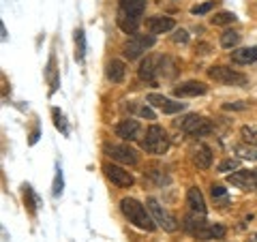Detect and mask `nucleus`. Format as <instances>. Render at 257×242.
Segmentation results:
<instances>
[{"label": "nucleus", "mask_w": 257, "mask_h": 242, "mask_svg": "<svg viewBox=\"0 0 257 242\" xmlns=\"http://www.w3.org/2000/svg\"><path fill=\"white\" fill-rule=\"evenodd\" d=\"M204 223H208V221H206V214H199V212H189V214L182 219V229H184V231H189L191 236H193V233H195L199 227H202Z\"/></svg>", "instance_id": "nucleus-21"}, {"label": "nucleus", "mask_w": 257, "mask_h": 242, "mask_svg": "<svg viewBox=\"0 0 257 242\" xmlns=\"http://www.w3.org/2000/svg\"><path fill=\"white\" fill-rule=\"evenodd\" d=\"M210 195H212L214 199H221V197L227 195V189H223L221 184H212V187H210Z\"/></svg>", "instance_id": "nucleus-32"}, {"label": "nucleus", "mask_w": 257, "mask_h": 242, "mask_svg": "<svg viewBox=\"0 0 257 242\" xmlns=\"http://www.w3.org/2000/svg\"><path fill=\"white\" fill-rule=\"evenodd\" d=\"M214 9V0H208V3H202V5H195L191 9L193 15H206V13H210Z\"/></svg>", "instance_id": "nucleus-30"}, {"label": "nucleus", "mask_w": 257, "mask_h": 242, "mask_svg": "<svg viewBox=\"0 0 257 242\" xmlns=\"http://www.w3.org/2000/svg\"><path fill=\"white\" fill-rule=\"evenodd\" d=\"M103 172H105L107 180H111V184H116V187H120V189H128V187H133V184H135L133 174L128 172V169L120 167V165L105 163V165H103Z\"/></svg>", "instance_id": "nucleus-9"}, {"label": "nucleus", "mask_w": 257, "mask_h": 242, "mask_svg": "<svg viewBox=\"0 0 257 242\" xmlns=\"http://www.w3.org/2000/svg\"><path fill=\"white\" fill-rule=\"evenodd\" d=\"M103 150H105V155L111 161H116V163H120V165L133 167L135 163H138V155H135V150L124 146V144H105Z\"/></svg>", "instance_id": "nucleus-8"}, {"label": "nucleus", "mask_w": 257, "mask_h": 242, "mask_svg": "<svg viewBox=\"0 0 257 242\" xmlns=\"http://www.w3.org/2000/svg\"><path fill=\"white\" fill-rule=\"evenodd\" d=\"M47 79H50V92L54 94L56 90H58V73H56V58H54V54L50 56V62H47Z\"/></svg>", "instance_id": "nucleus-24"}, {"label": "nucleus", "mask_w": 257, "mask_h": 242, "mask_svg": "<svg viewBox=\"0 0 257 242\" xmlns=\"http://www.w3.org/2000/svg\"><path fill=\"white\" fill-rule=\"evenodd\" d=\"M146 206H148L152 219H155V223L159 225V227H163L165 231H176V229H178V219H176V216L167 210L165 206H161L155 197H148Z\"/></svg>", "instance_id": "nucleus-4"}, {"label": "nucleus", "mask_w": 257, "mask_h": 242, "mask_svg": "<svg viewBox=\"0 0 257 242\" xmlns=\"http://www.w3.org/2000/svg\"><path fill=\"white\" fill-rule=\"evenodd\" d=\"M255 60H257V45L231 50V62H236V64H251Z\"/></svg>", "instance_id": "nucleus-18"}, {"label": "nucleus", "mask_w": 257, "mask_h": 242, "mask_svg": "<svg viewBox=\"0 0 257 242\" xmlns=\"http://www.w3.org/2000/svg\"><path fill=\"white\" fill-rule=\"evenodd\" d=\"M84 56H86V35L82 28L75 30V58L77 62H84Z\"/></svg>", "instance_id": "nucleus-22"}, {"label": "nucleus", "mask_w": 257, "mask_h": 242, "mask_svg": "<svg viewBox=\"0 0 257 242\" xmlns=\"http://www.w3.org/2000/svg\"><path fill=\"white\" fill-rule=\"evenodd\" d=\"M24 189H26V204L30 206V210L35 212V210H37V206H39V199H37V195H35V191H32L30 184H26Z\"/></svg>", "instance_id": "nucleus-31"}, {"label": "nucleus", "mask_w": 257, "mask_h": 242, "mask_svg": "<svg viewBox=\"0 0 257 242\" xmlns=\"http://www.w3.org/2000/svg\"><path fill=\"white\" fill-rule=\"evenodd\" d=\"M240 137L251 146H257V125H244L240 129Z\"/></svg>", "instance_id": "nucleus-25"}, {"label": "nucleus", "mask_w": 257, "mask_h": 242, "mask_svg": "<svg viewBox=\"0 0 257 242\" xmlns=\"http://www.w3.org/2000/svg\"><path fill=\"white\" fill-rule=\"evenodd\" d=\"M0 30H3V41H7V28H5V24L0 26Z\"/></svg>", "instance_id": "nucleus-37"}, {"label": "nucleus", "mask_w": 257, "mask_h": 242, "mask_svg": "<svg viewBox=\"0 0 257 242\" xmlns=\"http://www.w3.org/2000/svg\"><path fill=\"white\" fill-rule=\"evenodd\" d=\"M155 45V35H133L122 47V56L128 60H138L146 50Z\"/></svg>", "instance_id": "nucleus-7"}, {"label": "nucleus", "mask_w": 257, "mask_h": 242, "mask_svg": "<svg viewBox=\"0 0 257 242\" xmlns=\"http://www.w3.org/2000/svg\"><path fill=\"white\" fill-rule=\"evenodd\" d=\"M223 109H246V103L236 101V103H225Z\"/></svg>", "instance_id": "nucleus-35"}, {"label": "nucleus", "mask_w": 257, "mask_h": 242, "mask_svg": "<svg viewBox=\"0 0 257 242\" xmlns=\"http://www.w3.org/2000/svg\"><path fill=\"white\" fill-rule=\"evenodd\" d=\"M178 129L182 133L191 135V137H204V135L212 133L210 120H206L204 116H197V114H189V116H184L182 120H178Z\"/></svg>", "instance_id": "nucleus-5"}, {"label": "nucleus", "mask_w": 257, "mask_h": 242, "mask_svg": "<svg viewBox=\"0 0 257 242\" xmlns=\"http://www.w3.org/2000/svg\"><path fill=\"white\" fill-rule=\"evenodd\" d=\"M105 75L111 84H120L126 75V69H124V62L122 60H111L107 62V69H105Z\"/></svg>", "instance_id": "nucleus-20"}, {"label": "nucleus", "mask_w": 257, "mask_h": 242, "mask_svg": "<svg viewBox=\"0 0 257 242\" xmlns=\"http://www.w3.org/2000/svg\"><path fill=\"white\" fill-rule=\"evenodd\" d=\"M142 148L148 152V155H165L167 148H170V137L167 131L159 125H150L146 129V135L142 140Z\"/></svg>", "instance_id": "nucleus-3"}, {"label": "nucleus", "mask_w": 257, "mask_h": 242, "mask_svg": "<svg viewBox=\"0 0 257 242\" xmlns=\"http://www.w3.org/2000/svg\"><path fill=\"white\" fill-rule=\"evenodd\" d=\"M62 189H64V178H62V169L58 165V167H56V176H54V189H52L54 197H60L62 195Z\"/></svg>", "instance_id": "nucleus-28"}, {"label": "nucleus", "mask_w": 257, "mask_h": 242, "mask_svg": "<svg viewBox=\"0 0 257 242\" xmlns=\"http://www.w3.org/2000/svg\"><path fill=\"white\" fill-rule=\"evenodd\" d=\"M144 11H146V0H118L116 24L126 35H135L142 24Z\"/></svg>", "instance_id": "nucleus-1"}, {"label": "nucleus", "mask_w": 257, "mask_h": 242, "mask_svg": "<svg viewBox=\"0 0 257 242\" xmlns=\"http://www.w3.org/2000/svg\"><path fill=\"white\" fill-rule=\"evenodd\" d=\"M172 39H174L176 43H189V35H187V30H182V28L176 30Z\"/></svg>", "instance_id": "nucleus-33"}, {"label": "nucleus", "mask_w": 257, "mask_h": 242, "mask_svg": "<svg viewBox=\"0 0 257 242\" xmlns=\"http://www.w3.org/2000/svg\"><path fill=\"white\" fill-rule=\"evenodd\" d=\"M116 135L122 137L124 142H135L142 135V125L135 118H124L116 125Z\"/></svg>", "instance_id": "nucleus-12"}, {"label": "nucleus", "mask_w": 257, "mask_h": 242, "mask_svg": "<svg viewBox=\"0 0 257 242\" xmlns=\"http://www.w3.org/2000/svg\"><path fill=\"white\" fill-rule=\"evenodd\" d=\"M240 43V32L236 30H225L221 35V47L225 50H234V47Z\"/></svg>", "instance_id": "nucleus-23"}, {"label": "nucleus", "mask_w": 257, "mask_h": 242, "mask_svg": "<svg viewBox=\"0 0 257 242\" xmlns=\"http://www.w3.org/2000/svg\"><path fill=\"white\" fill-rule=\"evenodd\" d=\"M225 233H227V229H225L221 223H204L202 227L193 233V238H197V240H216V238H223Z\"/></svg>", "instance_id": "nucleus-16"}, {"label": "nucleus", "mask_w": 257, "mask_h": 242, "mask_svg": "<svg viewBox=\"0 0 257 242\" xmlns=\"http://www.w3.org/2000/svg\"><path fill=\"white\" fill-rule=\"evenodd\" d=\"M227 182L242 191H257V172L251 169H236L227 176Z\"/></svg>", "instance_id": "nucleus-10"}, {"label": "nucleus", "mask_w": 257, "mask_h": 242, "mask_svg": "<svg viewBox=\"0 0 257 242\" xmlns=\"http://www.w3.org/2000/svg\"><path fill=\"white\" fill-rule=\"evenodd\" d=\"M193 163L197 165V169H208L212 165V150L202 144V146H197L193 150Z\"/></svg>", "instance_id": "nucleus-19"}, {"label": "nucleus", "mask_w": 257, "mask_h": 242, "mask_svg": "<svg viewBox=\"0 0 257 242\" xmlns=\"http://www.w3.org/2000/svg\"><path fill=\"white\" fill-rule=\"evenodd\" d=\"M52 116H54L56 129H60L64 135H69V129H67V123H64V114H62V111H60L58 107H54V109H52Z\"/></svg>", "instance_id": "nucleus-29"}, {"label": "nucleus", "mask_w": 257, "mask_h": 242, "mask_svg": "<svg viewBox=\"0 0 257 242\" xmlns=\"http://www.w3.org/2000/svg\"><path fill=\"white\" fill-rule=\"evenodd\" d=\"M238 152H240V157L242 159H257V152L255 150H244V148H238Z\"/></svg>", "instance_id": "nucleus-36"}, {"label": "nucleus", "mask_w": 257, "mask_h": 242, "mask_svg": "<svg viewBox=\"0 0 257 242\" xmlns=\"http://www.w3.org/2000/svg\"><path fill=\"white\" fill-rule=\"evenodd\" d=\"M120 212L124 214V219L135 225V227H140L144 231H152L157 227L155 219H152V214L148 210V206H144L142 201L133 199V197H124L120 199Z\"/></svg>", "instance_id": "nucleus-2"}, {"label": "nucleus", "mask_w": 257, "mask_h": 242, "mask_svg": "<svg viewBox=\"0 0 257 242\" xmlns=\"http://www.w3.org/2000/svg\"><path fill=\"white\" fill-rule=\"evenodd\" d=\"M208 77L216 84H223V86H242V84H246V75L238 73V71L231 69V67H223V64H216V67L208 69Z\"/></svg>", "instance_id": "nucleus-6"}, {"label": "nucleus", "mask_w": 257, "mask_h": 242, "mask_svg": "<svg viewBox=\"0 0 257 242\" xmlns=\"http://www.w3.org/2000/svg\"><path fill=\"white\" fill-rule=\"evenodd\" d=\"M234 22H236V15L229 13V11H221V13H216L212 18L214 26H225V24H234Z\"/></svg>", "instance_id": "nucleus-26"}, {"label": "nucleus", "mask_w": 257, "mask_h": 242, "mask_svg": "<svg viewBox=\"0 0 257 242\" xmlns=\"http://www.w3.org/2000/svg\"><path fill=\"white\" fill-rule=\"evenodd\" d=\"M146 101L150 103L152 107L161 109V111H163V114H178V111H182V109H184V103L172 101L170 96L159 94V92H150V94L146 96Z\"/></svg>", "instance_id": "nucleus-11"}, {"label": "nucleus", "mask_w": 257, "mask_h": 242, "mask_svg": "<svg viewBox=\"0 0 257 242\" xmlns=\"http://www.w3.org/2000/svg\"><path fill=\"white\" fill-rule=\"evenodd\" d=\"M208 92V86L204 82H197V79H191V82H184L178 84L174 88V94L176 96H202Z\"/></svg>", "instance_id": "nucleus-15"}, {"label": "nucleus", "mask_w": 257, "mask_h": 242, "mask_svg": "<svg viewBox=\"0 0 257 242\" xmlns=\"http://www.w3.org/2000/svg\"><path fill=\"white\" fill-rule=\"evenodd\" d=\"M238 167H240V161H238V159H231V157H229V159H223L216 169H219L221 174H227V172H236Z\"/></svg>", "instance_id": "nucleus-27"}, {"label": "nucleus", "mask_w": 257, "mask_h": 242, "mask_svg": "<svg viewBox=\"0 0 257 242\" xmlns=\"http://www.w3.org/2000/svg\"><path fill=\"white\" fill-rule=\"evenodd\" d=\"M146 28L150 35H165V32L176 28V22L170 15H152V18L146 20Z\"/></svg>", "instance_id": "nucleus-14"}, {"label": "nucleus", "mask_w": 257, "mask_h": 242, "mask_svg": "<svg viewBox=\"0 0 257 242\" xmlns=\"http://www.w3.org/2000/svg\"><path fill=\"white\" fill-rule=\"evenodd\" d=\"M167 58H163V56H148L140 67V77L142 79H155L159 73H163V62Z\"/></svg>", "instance_id": "nucleus-13"}, {"label": "nucleus", "mask_w": 257, "mask_h": 242, "mask_svg": "<svg viewBox=\"0 0 257 242\" xmlns=\"http://www.w3.org/2000/svg\"><path fill=\"white\" fill-rule=\"evenodd\" d=\"M187 206L191 212H199V214H206V199L202 195V191L197 187H191L187 191Z\"/></svg>", "instance_id": "nucleus-17"}, {"label": "nucleus", "mask_w": 257, "mask_h": 242, "mask_svg": "<svg viewBox=\"0 0 257 242\" xmlns=\"http://www.w3.org/2000/svg\"><path fill=\"white\" fill-rule=\"evenodd\" d=\"M135 109H138V114L142 118H148V120H155V111H152L150 107H142V105H133Z\"/></svg>", "instance_id": "nucleus-34"}, {"label": "nucleus", "mask_w": 257, "mask_h": 242, "mask_svg": "<svg viewBox=\"0 0 257 242\" xmlns=\"http://www.w3.org/2000/svg\"><path fill=\"white\" fill-rule=\"evenodd\" d=\"M251 242H257V233H255V236H253V240Z\"/></svg>", "instance_id": "nucleus-38"}]
</instances>
